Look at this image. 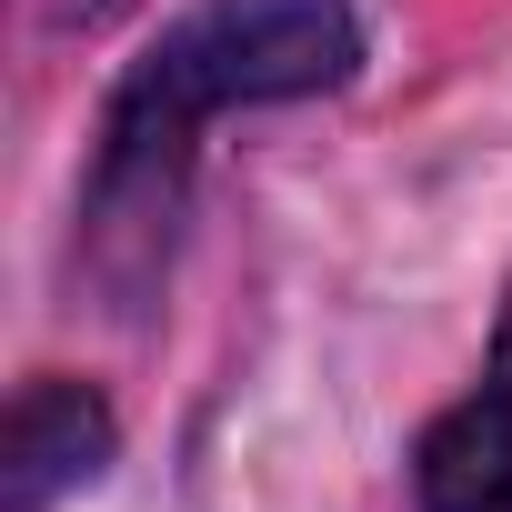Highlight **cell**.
<instances>
[{"label":"cell","instance_id":"obj_1","mask_svg":"<svg viewBox=\"0 0 512 512\" xmlns=\"http://www.w3.org/2000/svg\"><path fill=\"white\" fill-rule=\"evenodd\" d=\"M362 71V21L352 0H211V11L171 21L111 91L101 151H161L181 161L211 111L251 101H312Z\"/></svg>","mask_w":512,"mask_h":512},{"label":"cell","instance_id":"obj_2","mask_svg":"<svg viewBox=\"0 0 512 512\" xmlns=\"http://www.w3.org/2000/svg\"><path fill=\"white\" fill-rule=\"evenodd\" d=\"M101 472H111V402L61 372L21 382L11 432H0V512H51L61 492H81Z\"/></svg>","mask_w":512,"mask_h":512},{"label":"cell","instance_id":"obj_3","mask_svg":"<svg viewBox=\"0 0 512 512\" xmlns=\"http://www.w3.org/2000/svg\"><path fill=\"white\" fill-rule=\"evenodd\" d=\"M412 502L422 512H512V382H482L472 402H452L422 432Z\"/></svg>","mask_w":512,"mask_h":512},{"label":"cell","instance_id":"obj_4","mask_svg":"<svg viewBox=\"0 0 512 512\" xmlns=\"http://www.w3.org/2000/svg\"><path fill=\"white\" fill-rule=\"evenodd\" d=\"M492 382H512V302H502V332H492Z\"/></svg>","mask_w":512,"mask_h":512}]
</instances>
